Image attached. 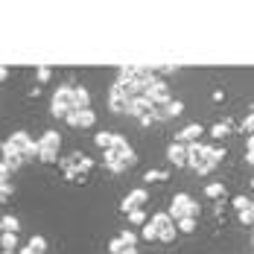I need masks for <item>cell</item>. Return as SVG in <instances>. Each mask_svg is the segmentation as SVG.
<instances>
[{
	"instance_id": "cell-29",
	"label": "cell",
	"mask_w": 254,
	"mask_h": 254,
	"mask_svg": "<svg viewBox=\"0 0 254 254\" xmlns=\"http://www.w3.org/2000/svg\"><path fill=\"white\" fill-rule=\"evenodd\" d=\"M123 249H128V246H123V243H120V237H114V240L108 243V252H111V254H120Z\"/></svg>"
},
{
	"instance_id": "cell-30",
	"label": "cell",
	"mask_w": 254,
	"mask_h": 254,
	"mask_svg": "<svg viewBox=\"0 0 254 254\" xmlns=\"http://www.w3.org/2000/svg\"><path fill=\"white\" fill-rule=\"evenodd\" d=\"M140 237H143V240H158V231L146 222V225H143V231H140Z\"/></svg>"
},
{
	"instance_id": "cell-21",
	"label": "cell",
	"mask_w": 254,
	"mask_h": 254,
	"mask_svg": "<svg viewBox=\"0 0 254 254\" xmlns=\"http://www.w3.org/2000/svg\"><path fill=\"white\" fill-rule=\"evenodd\" d=\"M26 249H29L32 254H44L47 252V240H44V237H32V240L26 243Z\"/></svg>"
},
{
	"instance_id": "cell-18",
	"label": "cell",
	"mask_w": 254,
	"mask_h": 254,
	"mask_svg": "<svg viewBox=\"0 0 254 254\" xmlns=\"http://www.w3.org/2000/svg\"><path fill=\"white\" fill-rule=\"evenodd\" d=\"M0 246H3V252L6 254H15V249H18V237L3 231V234H0Z\"/></svg>"
},
{
	"instance_id": "cell-15",
	"label": "cell",
	"mask_w": 254,
	"mask_h": 254,
	"mask_svg": "<svg viewBox=\"0 0 254 254\" xmlns=\"http://www.w3.org/2000/svg\"><path fill=\"white\" fill-rule=\"evenodd\" d=\"M184 114V102L181 100H170L161 111H158V120H173V117H181Z\"/></svg>"
},
{
	"instance_id": "cell-25",
	"label": "cell",
	"mask_w": 254,
	"mask_h": 254,
	"mask_svg": "<svg viewBox=\"0 0 254 254\" xmlns=\"http://www.w3.org/2000/svg\"><path fill=\"white\" fill-rule=\"evenodd\" d=\"M128 222H131V225H146V213H143V210H131V213H128Z\"/></svg>"
},
{
	"instance_id": "cell-16",
	"label": "cell",
	"mask_w": 254,
	"mask_h": 254,
	"mask_svg": "<svg viewBox=\"0 0 254 254\" xmlns=\"http://www.w3.org/2000/svg\"><path fill=\"white\" fill-rule=\"evenodd\" d=\"M204 196H207V199H222V196H225V184H222V181H210V184L204 187Z\"/></svg>"
},
{
	"instance_id": "cell-4",
	"label": "cell",
	"mask_w": 254,
	"mask_h": 254,
	"mask_svg": "<svg viewBox=\"0 0 254 254\" xmlns=\"http://www.w3.org/2000/svg\"><path fill=\"white\" fill-rule=\"evenodd\" d=\"M167 216L173 219V222H178V219H187V216H199V204H196V199H190L187 193H178V196H173V204H170V210H167Z\"/></svg>"
},
{
	"instance_id": "cell-17",
	"label": "cell",
	"mask_w": 254,
	"mask_h": 254,
	"mask_svg": "<svg viewBox=\"0 0 254 254\" xmlns=\"http://www.w3.org/2000/svg\"><path fill=\"white\" fill-rule=\"evenodd\" d=\"M94 143L100 146L102 152H108L111 143H114V131H100V134H94Z\"/></svg>"
},
{
	"instance_id": "cell-35",
	"label": "cell",
	"mask_w": 254,
	"mask_h": 254,
	"mask_svg": "<svg viewBox=\"0 0 254 254\" xmlns=\"http://www.w3.org/2000/svg\"><path fill=\"white\" fill-rule=\"evenodd\" d=\"M213 100L222 102V100H225V91H219V88H216V91H213Z\"/></svg>"
},
{
	"instance_id": "cell-11",
	"label": "cell",
	"mask_w": 254,
	"mask_h": 254,
	"mask_svg": "<svg viewBox=\"0 0 254 254\" xmlns=\"http://www.w3.org/2000/svg\"><path fill=\"white\" fill-rule=\"evenodd\" d=\"M167 161H170L173 167H187V146L178 143V140H173V143L167 146Z\"/></svg>"
},
{
	"instance_id": "cell-22",
	"label": "cell",
	"mask_w": 254,
	"mask_h": 254,
	"mask_svg": "<svg viewBox=\"0 0 254 254\" xmlns=\"http://www.w3.org/2000/svg\"><path fill=\"white\" fill-rule=\"evenodd\" d=\"M231 131V120H222V123H216V126H210V134L216 137V140H222L225 134Z\"/></svg>"
},
{
	"instance_id": "cell-2",
	"label": "cell",
	"mask_w": 254,
	"mask_h": 254,
	"mask_svg": "<svg viewBox=\"0 0 254 254\" xmlns=\"http://www.w3.org/2000/svg\"><path fill=\"white\" fill-rule=\"evenodd\" d=\"M134 161H137V158H134V149L126 143V137H123V134H114V143H111V149L105 152L102 164H105L111 173H123V170H128Z\"/></svg>"
},
{
	"instance_id": "cell-27",
	"label": "cell",
	"mask_w": 254,
	"mask_h": 254,
	"mask_svg": "<svg viewBox=\"0 0 254 254\" xmlns=\"http://www.w3.org/2000/svg\"><path fill=\"white\" fill-rule=\"evenodd\" d=\"M240 222H243L246 228L252 225V222H254V207H246V210H240Z\"/></svg>"
},
{
	"instance_id": "cell-34",
	"label": "cell",
	"mask_w": 254,
	"mask_h": 254,
	"mask_svg": "<svg viewBox=\"0 0 254 254\" xmlns=\"http://www.w3.org/2000/svg\"><path fill=\"white\" fill-rule=\"evenodd\" d=\"M0 181H9V170L3 167V161H0Z\"/></svg>"
},
{
	"instance_id": "cell-7",
	"label": "cell",
	"mask_w": 254,
	"mask_h": 254,
	"mask_svg": "<svg viewBox=\"0 0 254 254\" xmlns=\"http://www.w3.org/2000/svg\"><path fill=\"white\" fill-rule=\"evenodd\" d=\"M70 111H73V105H70V85H62L53 94V117H67Z\"/></svg>"
},
{
	"instance_id": "cell-37",
	"label": "cell",
	"mask_w": 254,
	"mask_h": 254,
	"mask_svg": "<svg viewBox=\"0 0 254 254\" xmlns=\"http://www.w3.org/2000/svg\"><path fill=\"white\" fill-rule=\"evenodd\" d=\"M21 254H32V252H29V249H24V252H21Z\"/></svg>"
},
{
	"instance_id": "cell-31",
	"label": "cell",
	"mask_w": 254,
	"mask_h": 254,
	"mask_svg": "<svg viewBox=\"0 0 254 254\" xmlns=\"http://www.w3.org/2000/svg\"><path fill=\"white\" fill-rule=\"evenodd\" d=\"M35 76H38V82H50L53 70H50V67H38V73H35Z\"/></svg>"
},
{
	"instance_id": "cell-3",
	"label": "cell",
	"mask_w": 254,
	"mask_h": 254,
	"mask_svg": "<svg viewBox=\"0 0 254 254\" xmlns=\"http://www.w3.org/2000/svg\"><path fill=\"white\" fill-rule=\"evenodd\" d=\"M62 170H64V176L70 178V181L82 184L88 178V173L94 170V158H88V155H82V152H73L70 158L62 161Z\"/></svg>"
},
{
	"instance_id": "cell-6",
	"label": "cell",
	"mask_w": 254,
	"mask_h": 254,
	"mask_svg": "<svg viewBox=\"0 0 254 254\" xmlns=\"http://www.w3.org/2000/svg\"><path fill=\"white\" fill-rule=\"evenodd\" d=\"M6 143H9L15 152L21 155L24 161H26V158H35V155H38V143H35L26 131H15V134H9V140H6Z\"/></svg>"
},
{
	"instance_id": "cell-28",
	"label": "cell",
	"mask_w": 254,
	"mask_h": 254,
	"mask_svg": "<svg viewBox=\"0 0 254 254\" xmlns=\"http://www.w3.org/2000/svg\"><path fill=\"white\" fill-rule=\"evenodd\" d=\"M120 243H123V246H128V249H134V243H137V237H134L131 231H123V234H120Z\"/></svg>"
},
{
	"instance_id": "cell-24",
	"label": "cell",
	"mask_w": 254,
	"mask_h": 254,
	"mask_svg": "<svg viewBox=\"0 0 254 254\" xmlns=\"http://www.w3.org/2000/svg\"><path fill=\"white\" fill-rule=\"evenodd\" d=\"M164 178H167L164 170H146L143 173V181H164Z\"/></svg>"
},
{
	"instance_id": "cell-26",
	"label": "cell",
	"mask_w": 254,
	"mask_h": 254,
	"mask_svg": "<svg viewBox=\"0 0 254 254\" xmlns=\"http://www.w3.org/2000/svg\"><path fill=\"white\" fill-rule=\"evenodd\" d=\"M246 207H252V199H249V196H234V210H237V213L246 210Z\"/></svg>"
},
{
	"instance_id": "cell-36",
	"label": "cell",
	"mask_w": 254,
	"mask_h": 254,
	"mask_svg": "<svg viewBox=\"0 0 254 254\" xmlns=\"http://www.w3.org/2000/svg\"><path fill=\"white\" fill-rule=\"evenodd\" d=\"M6 76H9V67H0V82H3Z\"/></svg>"
},
{
	"instance_id": "cell-10",
	"label": "cell",
	"mask_w": 254,
	"mask_h": 254,
	"mask_svg": "<svg viewBox=\"0 0 254 254\" xmlns=\"http://www.w3.org/2000/svg\"><path fill=\"white\" fill-rule=\"evenodd\" d=\"M64 120H67L73 128H91L94 123H97V114H94L91 108H82V111H70Z\"/></svg>"
},
{
	"instance_id": "cell-23",
	"label": "cell",
	"mask_w": 254,
	"mask_h": 254,
	"mask_svg": "<svg viewBox=\"0 0 254 254\" xmlns=\"http://www.w3.org/2000/svg\"><path fill=\"white\" fill-rule=\"evenodd\" d=\"M176 231L193 234V231H196V219H193V216H187V219H178V222H176Z\"/></svg>"
},
{
	"instance_id": "cell-12",
	"label": "cell",
	"mask_w": 254,
	"mask_h": 254,
	"mask_svg": "<svg viewBox=\"0 0 254 254\" xmlns=\"http://www.w3.org/2000/svg\"><path fill=\"white\" fill-rule=\"evenodd\" d=\"M202 134H204V126H199V123H190V126H184L176 134V140L187 146V143H199V137H202Z\"/></svg>"
},
{
	"instance_id": "cell-9",
	"label": "cell",
	"mask_w": 254,
	"mask_h": 254,
	"mask_svg": "<svg viewBox=\"0 0 254 254\" xmlns=\"http://www.w3.org/2000/svg\"><path fill=\"white\" fill-rule=\"evenodd\" d=\"M149 202V193L143 190V187H137V190H131L126 199H123V204H120V210L123 213H131V210H143V204Z\"/></svg>"
},
{
	"instance_id": "cell-5",
	"label": "cell",
	"mask_w": 254,
	"mask_h": 254,
	"mask_svg": "<svg viewBox=\"0 0 254 254\" xmlns=\"http://www.w3.org/2000/svg\"><path fill=\"white\" fill-rule=\"evenodd\" d=\"M59 146H62L59 131H44V137L38 140V155H35V158H41L44 164H56V158H59Z\"/></svg>"
},
{
	"instance_id": "cell-32",
	"label": "cell",
	"mask_w": 254,
	"mask_h": 254,
	"mask_svg": "<svg viewBox=\"0 0 254 254\" xmlns=\"http://www.w3.org/2000/svg\"><path fill=\"white\" fill-rule=\"evenodd\" d=\"M252 128H254V114H249V117H246V123H243V131H246V134H252Z\"/></svg>"
},
{
	"instance_id": "cell-1",
	"label": "cell",
	"mask_w": 254,
	"mask_h": 254,
	"mask_svg": "<svg viewBox=\"0 0 254 254\" xmlns=\"http://www.w3.org/2000/svg\"><path fill=\"white\" fill-rule=\"evenodd\" d=\"M225 158L222 146H204V143H187V167H193L199 176H207L213 167H219Z\"/></svg>"
},
{
	"instance_id": "cell-20",
	"label": "cell",
	"mask_w": 254,
	"mask_h": 254,
	"mask_svg": "<svg viewBox=\"0 0 254 254\" xmlns=\"http://www.w3.org/2000/svg\"><path fill=\"white\" fill-rule=\"evenodd\" d=\"M176 222H170V225H164V228H158V240H161V243H173V240H176Z\"/></svg>"
},
{
	"instance_id": "cell-33",
	"label": "cell",
	"mask_w": 254,
	"mask_h": 254,
	"mask_svg": "<svg viewBox=\"0 0 254 254\" xmlns=\"http://www.w3.org/2000/svg\"><path fill=\"white\" fill-rule=\"evenodd\" d=\"M246 161H249V164L254 161V143H252V137H249V143H246Z\"/></svg>"
},
{
	"instance_id": "cell-19",
	"label": "cell",
	"mask_w": 254,
	"mask_h": 254,
	"mask_svg": "<svg viewBox=\"0 0 254 254\" xmlns=\"http://www.w3.org/2000/svg\"><path fill=\"white\" fill-rule=\"evenodd\" d=\"M0 228L6 231V234H18V228H21V222H18V216H9V213H6V216L0 219Z\"/></svg>"
},
{
	"instance_id": "cell-8",
	"label": "cell",
	"mask_w": 254,
	"mask_h": 254,
	"mask_svg": "<svg viewBox=\"0 0 254 254\" xmlns=\"http://www.w3.org/2000/svg\"><path fill=\"white\" fill-rule=\"evenodd\" d=\"M108 105H111V111H114V114H128V105H131V100L126 97V91L120 88V82H114L111 97H108Z\"/></svg>"
},
{
	"instance_id": "cell-14",
	"label": "cell",
	"mask_w": 254,
	"mask_h": 254,
	"mask_svg": "<svg viewBox=\"0 0 254 254\" xmlns=\"http://www.w3.org/2000/svg\"><path fill=\"white\" fill-rule=\"evenodd\" d=\"M0 152H3V167H6L9 173H12V170H18V167L24 164V158H21V155L15 152V149H12V146L6 143V140H3V146H0Z\"/></svg>"
},
{
	"instance_id": "cell-13",
	"label": "cell",
	"mask_w": 254,
	"mask_h": 254,
	"mask_svg": "<svg viewBox=\"0 0 254 254\" xmlns=\"http://www.w3.org/2000/svg\"><path fill=\"white\" fill-rule=\"evenodd\" d=\"M70 105H73V111H82V108H91V94L82 88V85H70Z\"/></svg>"
},
{
	"instance_id": "cell-38",
	"label": "cell",
	"mask_w": 254,
	"mask_h": 254,
	"mask_svg": "<svg viewBox=\"0 0 254 254\" xmlns=\"http://www.w3.org/2000/svg\"><path fill=\"white\" fill-rule=\"evenodd\" d=\"M0 234H3V228H0Z\"/></svg>"
}]
</instances>
